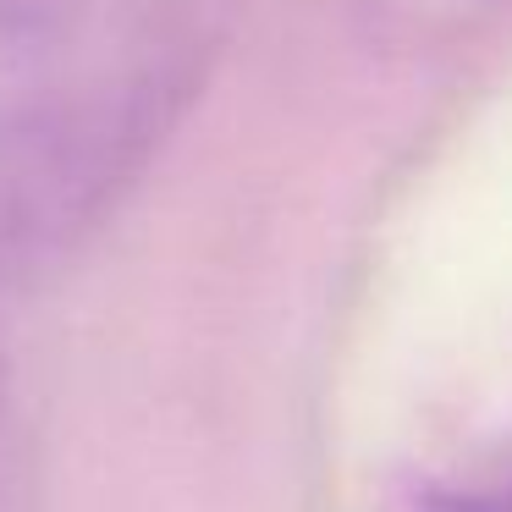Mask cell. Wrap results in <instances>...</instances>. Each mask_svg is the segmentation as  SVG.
<instances>
[{"label": "cell", "instance_id": "6da1fadb", "mask_svg": "<svg viewBox=\"0 0 512 512\" xmlns=\"http://www.w3.org/2000/svg\"><path fill=\"white\" fill-rule=\"evenodd\" d=\"M177 67L0 105V298L56 270L116 210L177 116Z\"/></svg>", "mask_w": 512, "mask_h": 512}, {"label": "cell", "instance_id": "7a4b0ae2", "mask_svg": "<svg viewBox=\"0 0 512 512\" xmlns=\"http://www.w3.org/2000/svg\"><path fill=\"white\" fill-rule=\"evenodd\" d=\"M67 12V0H0V34H23Z\"/></svg>", "mask_w": 512, "mask_h": 512}]
</instances>
